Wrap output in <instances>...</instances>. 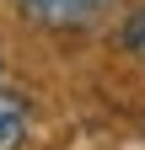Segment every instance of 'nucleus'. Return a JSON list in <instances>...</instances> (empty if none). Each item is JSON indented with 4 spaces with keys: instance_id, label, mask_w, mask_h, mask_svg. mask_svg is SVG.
Masks as SVG:
<instances>
[{
    "instance_id": "nucleus-2",
    "label": "nucleus",
    "mask_w": 145,
    "mask_h": 150,
    "mask_svg": "<svg viewBox=\"0 0 145 150\" xmlns=\"http://www.w3.org/2000/svg\"><path fill=\"white\" fill-rule=\"evenodd\" d=\"M27 129H32V107L22 91L0 86V150H22L27 145Z\"/></svg>"
},
{
    "instance_id": "nucleus-3",
    "label": "nucleus",
    "mask_w": 145,
    "mask_h": 150,
    "mask_svg": "<svg viewBox=\"0 0 145 150\" xmlns=\"http://www.w3.org/2000/svg\"><path fill=\"white\" fill-rule=\"evenodd\" d=\"M118 43L129 48V54H145V6H140V11H129V22L118 27Z\"/></svg>"
},
{
    "instance_id": "nucleus-1",
    "label": "nucleus",
    "mask_w": 145,
    "mask_h": 150,
    "mask_svg": "<svg viewBox=\"0 0 145 150\" xmlns=\"http://www.w3.org/2000/svg\"><path fill=\"white\" fill-rule=\"evenodd\" d=\"M16 6H22V16H27V22H38V27L75 32V27L102 22V16L113 11L118 0H16Z\"/></svg>"
}]
</instances>
